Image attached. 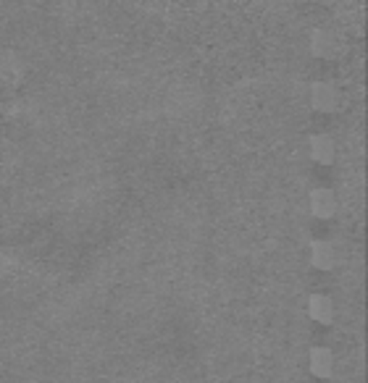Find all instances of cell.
I'll return each mask as SVG.
<instances>
[{
  "label": "cell",
  "mask_w": 368,
  "mask_h": 383,
  "mask_svg": "<svg viewBox=\"0 0 368 383\" xmlns=\"http://www.w3.org/2000/svg\"><path fill=\"white\" fill-rule=\"evenodd\" d=\"M311 370H313L318 378H329L331 370H334V357L329 349H313L311 352Z\"/></svg>",
  "instance_id": "6da1fadb"
},
{
  "label": "cell",
  "mask_w": 368,
  "mask_h": 383,
  "mask_svg": "<svg viewBox=\"0 0 368 383\" xmlns=\"http://www.w3.org/2000/svg\"><path fill=\"white\" fill-rule=\"evenodd\" d=\"M334 263H337V252H334V247H331L329 242H318V244H313V265L315 268L329 271V268H334Z\"/></svg>",
  "instance_id": "7a4b0ae2"
},
{
  "label": "cell",
  "mask_w": 368,
  "mask_h": 383,
  "mask_svg": "<svg viewBox=\"0 0 368 383\" xmlns=\"http://www.w3.org/2000/svg\"><path fill=\"white\" fill-rule=\"evenodd\" d=\"M311 155H313V160H318V163H331L334 160V142L329 139V137H315L313 142H311Z\"/></svg>",
  "instance_id": "3957f363"
},
{
  "label": "cell",
  "mask_w": 368,
  "mask_h": 383,
  "mask_svg": "<svg viewBox=\"0 0 368 383\" xmlns=\"http://www.w3.org/2000/svg\"><path fill=\"white\" fill-rule=\"evenodd\" d=\"M313 213L318 218H329L334 213V195L329 189H318L313 192Z\"/></svg>",
  "instance_id": "277c9868"
},
{
  "label": "cell",
  "mask_w": 368,
  "mask_h": 383,
  "mask_svg": "<svg viewBox=\"0 0 368 383\" xmlns=\"http://www.w3.org/2000/svg\"><path fill=\"white\" fill-rule=\"evenodd\" d=\"M311 315H313L318 323H329L331 315H334L331 299H329V297H313V299H311Z\"/></svg>",
  "instance_id": "5b68a950"
},
{
  "label": "cell",
  "mask_w": 368,
  "mask_h": 383,
  "mask_svg": "<svg viewBox=\"0 0 368 383\" xmlns=\"http://www.w3.org/2000/svg\"><path fill=\"white\" fill-rule=\"evenodd\" d=\"M313 103L318 110H331L334 103H337V95H334V90H331L329 84H318V87H315V95H313Z\"/></svg>",
  "instance_id": "8992f818"
}]
</instances>
